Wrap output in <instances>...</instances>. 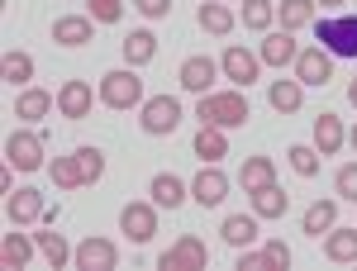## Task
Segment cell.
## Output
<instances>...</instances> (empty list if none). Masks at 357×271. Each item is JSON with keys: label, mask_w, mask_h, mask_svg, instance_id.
Wrapping results in <instances>:
<instances>
[{"label": "cell", "mask_w": 357, "mask_h": 271, "mask_svg": "<svg viewBox=\"0 0 357 271\" xmlns=\"http://www.w3.org/2000/svg\"><path fill=\"white\" fill-rule=\"evenodd\" d=\"M195 119L215 124V129H243L248 119H252V109H248L243 91H205L195 100Z\"/></svg>", "instance_id": "6da1fadb"}, {"label": "cell", "mask_w": 357, "mask_h": 271, "mask_svg": "<svg viewBox=\"0 0 357 271\" xmlns=\"http://www.w3.org/2000/svg\"><path fill=\"white\" fill-rule=\"evenodd\" d=\"M314 38L329 57H353L357 62V15H329L314 20Z\"/></svg>", "instance_id": "7a4b0ae2"}, {"label": "cell", "mask_w": 357, "mask_h": 271, "mask_svg": "<svg viewBox=\"0 0 357 271\" xmlns=\"http://www.w3.org/2000/svg\"><path fill=\"white\" fill-rule=\"evenodd\" d=\"M96 95H100V105H110V109H134V105H143V100H148L134 67H114V72H105Z\"/></svg>", "instance_id": "3957f363"}, {"label": "cell", "mask_w": 357, "mask_h": 271, "mask_svg": "<svg viewBox=\"0 0 357 271\" xmlns=\"http://www.w3.org/2000/svg\"><path fill=\"white\" fill-rule=\"evenodd\" d=\"M138 124H143L148 138L176 134V124H181V100H176V95H148V100L138 105Z\"/></svg>", "instance_id": "277c9868"}, {"label": "cell", "mask_w": 357, "mask_h": 271, "mask_svg": "<svg viewBox=\"0 0 357 271\" xmlns=\"http://www.w3.org/2000/svg\"><path fill=\"white\" fill-rule=\"evenodd\" d=\"M205 267H210V247L200 243L195 233H181V238L158 257V271H205Z\"/></svg>", "instance_id": "5b68a950"}, {"label": "cell", "mask_w": 357, "mask_h": 271, "mask_svg": "<svg viewBox=\"0 0 357 271\" xmlns=\"http://www.w3.org/2000/svg\"><path fill=\"white\" fill-rule=\"evenodd\" d=\"M5 162L15 167V171H38L43 167V138L33 134V129H10V138H5Z\"/></svg>", "instance_id": "8992f818"}, {"label": "cell", "mask_w": 357, "mask_h": 271, "mask_svg": "<svg viewBox=\"0 0 357 271\" xmlns=\"http://www.w3.org/2000/svg\"><path fill=\"white\" fill-rule=\"evenodd\" d=\"M119 233H129V243H148L158 233V205L153 200H129L119 210Z\"/></svg>", "instance_id": "52a82bcc"}, {"label": "cell", "mask_w": 357, "mask_h": 271, "mask_svg": "<svg viewBox=\"0 0 357 271\" xmlns=\"http://www.w3.org/2000/svg\"><path fill=\"white\" fill-rule=\"evenodd\" d=\"M220 72L229 77V82H238V91H248V86L262 77V57L248 53L243 43H229V48H224V57H220Z\"/></svg>", "instance_id": "ba28073f"}, {"label": "cell", "mask_w": 357, "mask_h": 271, "mask_svg": "<svg viewBox=\"0 0 357 271\" xmlns=\"http://www.w3.org/2000/svg\"><path fill=\"white\" fill-rule=\"evenodd\" d=\"M48 215V205H43V190L33 186H20L5 195V219L15 224V229H24V224H38V219Z\"/></svg>", "instance_id": "9c48e42d"}, {"label": "cell", "mask_w": 357, "mask_h": 271, "mask_svg": "<svg viewBox=\"0 0 357 271\" xmlns=\"http://www.w3.org/2000/svg\"><path fill=\"white\" fill-rule=\"evenodd\" d=\"M72 262H77L82 271H114V267H119V247H114L110 238H96V233H91V238L77 243Z\"/></svg>", "instance_id": "30bf717a"}, {"label": "cell", "mask_w": 357, "mask_h": 271, "mask_svg": "<svg viewBox=\"0 0 357 271\" xmlns=\"http://www.w3.org/2000/svg\"><path fill=\"white\" fill-rule=\"evenodd\" d=\"M224 195H229V176H224L215 162H205L200 176L191 181V200L200 205V210H215V205H224Z\"/></svg>", "instance_id": "8fae6325"}, {"label": "cell", "mask_w": 357, "mask_h": 271, "mask_svg": "<svg viewBox=\"0 0 357 271\" xmlns=\"http://www.w3.org/2000/svg\"><path fill=\"white\" fill-rule=\"evenodd\" d=\"M262 67H296V57H301V43H296V33H286V29H267V38H262Z\"/></svg>", "instance_id": "7c38bea8"}, {"label": "cell", "mask_w": 357, "mask_h": 271, "mask_svg": "<svg viewBox=\"0 0 357 271\" xmlns=\"http://www.w3.org/2000/svg\"><path fill=\"white\" fill-rule=\"evenodd\" d=\"M296 82L301 86H329L333 82V57L314 43V48H301L296 57Z\"/></svg>", "instance_id": "4fadbf2b"}, {"label": "cell", "mask_w": 357, "mask_h": 271, "mask_svg": "<svg viewBox=\"0 0 357 271\" xmlns=\"http://www.w3.org/2000/svg\"><path fill=\"white\" fill-rule=\"evenodd\" d=\"M96 38V20L91 15H62L53 20V43L57 48H86Z\"/></svg>", "instance_id": "5bb4252c"}, {"label": "cell", "mask_w": 357, "mask_h": 271, "mask_svg": "<svg viewBox=\"0 0 357 271\" xmlns=\"http://www.w3.org/2000/svg\"><path fill=\"white\" fill-rule=\"evenodd\" d=\"M96 100L100 95H91V82H62L57 86V114L62 119H86Z\"/></svg>", "instance_id": "9a60e30c"}, {"label": "cell", "mask_w": 357, "mask_h": 271, "mask_svg": "<svg viewBox=\"0 0 357 271\" xmlns=\"http://www.w3.org/2000/svg\"><path fill=\"white\" fill-rule=\"evenodd\" d=\"M176 77H181V86H186L191 95H205V91L215 86V77H220V62H215V57H205V53H195V57L181 62V72H176Z\"/></svg>", "instance_id": "2e32d148"}, {"label": "cell", "mask_w": 357, "mask_h": 271, "mask_svg": "<svg viewBox=\"0 0 357 271\" xmlns=\"http://www.w3.org/2000/svg\"><path fill=\"white\" fill-rule=\"evenodd\" d=\"M33 238L29 233H15V224H10V233L0 238V267H10V271H20V267H29L33 262Z\"/></svg>", "instance_id": "e0dca14e"}, {"label": "cell", "mask_w": 357, "mask_h": 271, "mask_svg": "<svg viewBox=\"0 0 357 271\" xmlns=\"http://www.w3.org/2000/svg\"><path fill=\"white\" fill-rule=\"evenodd\" d=\"M53 91H43V86H24L20 95H15V119H48V109H53Z\"/></svg>", "instance_id": "ac0fdd59"}, {"label": "cell", "mask_w": 357, "mask_h": 271, "mask_svg": "<svg viewBox=\"0 0 357 271\" xmlns=\"http://www.w3.org/2000/svg\"><path fill=\"white\" fill-rule=\"evenodd\" d=\"M220 238L229 247H252L257 238H262V233H257V215H229L220 224Z\"/></svg>", "instance_id": "d6986e66"}, {"label": "cell", "mask_w": 357, "mask_h": 271, "mask_svg": "<svg viewBox=\"0 0 357 271\" xmlns=\"http://www.w3.org/2000/svg\"><path fill=\"white\" fill-rule=\"evenodd\" d=\"M343 143H348L343 119H338V114H319V119H314V148H319V157H333Z\"/></svg>", "instance_id": "ffe728a7"}, {"label": "cell", "mask_w": 357, "mask_h": 271, "mask_svg": "<svg viewBox=\"0 0 357 271\" xmlns=\"http://www.w3.org/2000/svg\"><path fill=\"white\" fill-rule=\"evenodd\" d=\"M148 195H153V205H158V210H176V205L186 200V181H181V176H172V171H158V176H153V186H148Z\"/></svg>", "instance_id": "44dd1931"}, {"label": "cell", "mask_w": 357, "mask_h": 271, "mask_svg": "<svg viewBox=\"0 0 357 271\" xmlns=\"http://www.w3.org/2000/svg\"><path fill=\"white\" fill-rule=\"evenodd\" d=\"M267 105H272L276 114H296V109L305 105V86H301V82H286V77H281V82L267 86Z\"/></svg>", "instance_id": "7402d4cb"}, {"label": "cell", "mask_w": 357, "mask_h": 271, "mask_svg": "<svg viewBox=\"0 0 357 271\" xmlns=\"http://www.w3.org/2000/svg\"><path fill=\"white\" fill-rule=\"evenodd\" d=\"M286 210H291V195L276 186V181H272V186H262V190H252V215H257V219H281Z\"/></svg>", "instance_id": "603a6c76"}, {"label": "cell", "mask_w": 357, "mask_h": 271, "mask_svg": "<svg viewBox=\"0 0 357 271\" xmlns=\"http://www.w3.org/2000/svg\"><path fill=\"white\" fill-rule=\"evenodd\" d=\"M229 129H215V124H200V134H195V157L200 162H220L229 157Z\"/></svg>", "instance_id": "cb8c5ba5"}, {"label": "cell", "mask_w": 357, "mask_h": 271, "mask_svg": "<svg viewBox=\"0 0 357 271\" xmlns=\"http://www.w3.org/2000/svg\"><path fill=\"white\" fill-rule=\"evenodd\" d=\"M324 257L329 262H357V229H338L333 224L324 233Z\"/></svg>", "instance_id": "d4e9b609"}, {"label": "cell", "mask_w": 357, "mask_h": 271, "mask_svg": "<svg viewBox=\"0 0 357 271\" xmlns=\"http://www.w3.org/2000/svg\"><path fill=\"white\" fill-rule=\"evenodd\" d=\"M333 224H338V200H314L310 210H305L301 229L310 233V238H319V233H329Z\"/></svg>", "instance_id": "484cf974"}, {"label": "cell", "mask_w": 357, "mask_h": 271, "mask_svg": "<svg viewBox=\"0 0 357 271\" xmlns=\"http://www.w3.org/2000/svg\"><path fill=\"white\" fill-rule=\"evenodd\" d=\"M33 243H38L43 262H48L53 271H62L67 262H72V252H77V247H67V238H62V233H53V224H48V233H33Z\"/></svg>", "instance_id": "4316f807"}, {"label": "cell", "mask_w": 357, "mask_h": 271, "mask_svg": "<svg viewBox=\"0 0 357 271\" xmlns=\"http://www.w3.org/2000/svg\"><path fill=\"white\" fill-rule=\"evenodd\" d=\"M272 181H276L272 157H248L243 171H238V186H243V195H252V190H262V186H272Z\"/></svg>", "instance_id": "83f0119b"}, {"label": "cell", "mask_w": 357, "mask_h": 271, "mask_svg": "<svg viewBox=\"0 0 357 271\" xmlns=\"http://www.w3.org/2000/svg\"><path fill=\"white\" fill-rule=\"evenodd\" d=\"M195 20H200V29H205V33H215V38L234 33V24H238V15H234L229 5H210V0L200 5V15H195Z\"/></svg>", "instance_id": "f1b7e54d"}, {"label": "cell", "mask_w": 357, "mask_h": 271, "mask_svg": "<svg viewBox=\"0 0 357 271\" xmlns=\"http://www.w3.org/2000/svg\"><path fill=\"white\" fill-rule=\"evenodd\" d=\"M153 57H158V38H153L148 29H134V33L124 38V62H129V67H148Z\"/></svg>", "instance_id": "f546056e"}, {"label": "cell", "mask_w": 357, "mask_h": 271, "mask_svg": "<svg viewBox=\"0 0 357 271\" xmlns=\"http://www.w3.org/2000/svg\"><path fill=\"white\" fill-rule=\"evenodd\" d=\"M48 171H53V186H57V190H82V186H86L77 153H72V157H53V162H48Z\"/></svg>", "instance_id": "4dcf8cb0"}, {"label": "cell", "mask_w": 357, "mask_h": 271, "mask_svg": "<svg viewBox=\"0 0 357 271\" xmlns=\"http://www.w3.org/2000/svg\"><path fill=\"white\" fill-rule=\"evenodd\" d=\"M281 29L286 33H296V29H305V24H314V0H281Z\"/></svg>", "instance_id": "1f68e13d"}, {"label": "cell", "mask_w": 357, "mask_h": 271, "mask_svg": "<svg viewBox=\"0 0 357 271\" xmlns=\"http://www.w3.org/2000/svg\"><path fill=\"white\" fill-rule=\"evenodd\" d=\"M0 77H5L10 86H29V82H33V57L20 53V48H15V53H5V62H0Z\"/></svg>", "instance_id": "d6a6232c"}, {"label": "cell", "mask_w": 357, "mask_h": 271, "mask_svg": "<svg viewBox=\"0 0 357 271\" xmlns=\"http://www.w3.org/2000/svg\"><path fill=\"white\" fill-rule=\"evenodd\" d=\"M286 162H291L296 176H314L324 157H319V148H314V143H296V148H286Z\"/></svg>", "instance_id": "836d02e7"}, {"label": "cell", "mask_w": 357, "mask_h": 271, "mask_svg": "<svg viewBox=\"0 0 357 271\" xmlns=\"http://www.w3.org/2000/svg\"><path fill=\"white\" fill-rule=\"evenodd\" d=\"M276 20V5L272 0H243V29H252V33H267Z\"/></svg>", "instance_id": "e575fe53"}, {"label": "cell", "mask_w": 357, "mask_h": 271, "mask_svg": "<svg viewBox=\"0 0 357 271\" xmlns=\"http://www.w3.org/2000/svg\"><path fill=\"white\" fill-rule=\"evenodd\" d=\"M77 162H82L86 186H96V181L105 176V153H100V148H77Z\"/></svg>", "instance_id": "d590c367"}, {"label": "cell", "mask_w": 357, "mask_h": 271, "mask_svg": "<svg viewBox=\"0 0 357 271\" xmlns=\"http://www.w3.org/2000/svg\"><path fill=\"white\" fill-rule=\"evenodd\" d=\"M86 5H91L86 15L96 24H119V15H124V0H86Z\"/></svg>", "instance_id": "8d00e7d4"}, {"label": "cell", "mask_w": 357, "mask_h": 271, "mask_svg": "<svg viewBox=\"0 0 357 271\" xmlns=\"http://www.w3.org/2000/svg\"><path fill=\"white\" fill-rule=\"evenodd\" d=\"M333 186H338V195H343V200H353V205H357V162L338 167V176H333Z\"/></svg>", "instance_id": "74e56055"}, {"label": "cell", "mask_w": 357, "mask_h": 271, "mask_svg": "<svg viewBox=\"0 0 357 271\" xmlns=\"http://www.w3.org/2000/svg\"><path fill=\"white\" fill-rule=\"evenodd\" d=\"M262 252L272 257V271H286V267H291V247L281 243V238H267V243H262Z\"/></svg>", "instance_id": "f35d334b"}, {"label": "cell", "mask_w": 357, "mask_h": 271, "mask_svg": "<svg viewBox=\"0 0 357 271\" xmlns=\"http://www.w3.org/2000/svg\"><path fill=\"white\" fill-rule=\"evenodd\" d=\"M238 271H272V257H267V252H248V247H238Z\"/></svg>", "instance_id": "ab89813d"}, {"label": "cell", "mask_w": 357, "mask_h": 271, "mask_svg": "<svg viewBox=\"0 0 357 271\" xmlns=\"http://www.w3.org/2000/svg\"><path fill=\"white\" fill-rule=\"evenodd\" d=\"M134 10L143 20H167L172 15V0H134Z\"/></svg>", "instance_id": "60d3db41"}, {"label": "cell", "mask_w": 357, "mask_h": 271, "mask_svg": "<svg viewBox=\"0 0 357 271\" xmlns=\"http://www.w3.org/2000/svg\"><path fill=\"white\" fill-rule=\"evenodd\" d=\"M314 5H324V10H338V5H348V0H314Z\"/></svg>", "instance_id": "b9f144b4"}, {"label": "cell", "mask_w": 357, "mask_h": 271, "mask_svg": "<svg viewBox=\"0 0 357 271\" xmlns=\"http://www.w3.org/2000/svg\"><path fill=\"white\" fill-rule=\"evenodd\" d=\"M348 100H353V109H357V77H353V86H348Z\"/></svg>", "instance_id": "7bdbcfd3"}, {"label": "cell", "mask_w": 357, "mask_h": 271, "mask_svg": "<svg viewBox=\"0 0 357 271\" xmlns=\"http://www.w3.org/2000/svg\"><path fill=\"white\" fill-rule=\"evenodd\" d=\"M348 143H353V153H357V124H353V134H348Z\"/></svg>", "instance_id": "ee69618b"}]
</instances>
